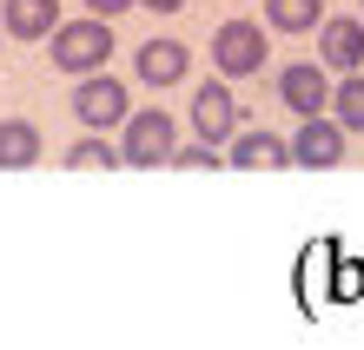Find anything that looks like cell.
I'll return each mask as SVG.
<instances>
[{
    "label": "cell",
    "mask_w": 364,
    "mask_h": 350,
    "mask_svg": "<svg viewBox=\"0 0 364 350\" xmlns=\"http://www.w3.org/2000/svg\"><path fill=\"white\" fill-rule=\"evenodd\" d=\"M126 113H133V106H126V86L106 73V67L87 73V86H73V119L93 126V133H106V126H126Z\"/></svg>",
    "instance_id": "obj_4"
},
{
    "label": "cell",
    "mask_w": 364,
    "mask_h": 350,
    "mask_svg": "<svg viewBox=\"0 0 364 350\" xmlns=\"http://www.w3.org/2000/svg\"><path fill=\"white\" fill-rule=\"evenodd\" d=\"M192 133L205 146L239 133V106H232V86H192Z\"/></svg>",
    "instance_id": "obj_6"
},
{
    "label": "cell",
    "mask_w": 364,
    "mask_h": 350,
    "mask_svg": "<svg viewBox=\"0 0 364 350\" xmlns=\"http://www.w3.org/2000/svg\"><path fill=\"white\" fill-rule=\"evenodd\" d=\"M278 93H285V106H291L298 119H311V113L331 106V80L318 73V67H285V73H278Z\"/></svg>",
    "instance_id": "obj_10"
},
{
    "label": "cell",
    "mask_w": 364,
    "mask_h": 350,
    "mask_svg": "<svg viewBox=\"0 0 364 350\" xmlns=\"http://www.w3.org/2000/svg\"><path fill=\"white\" fill-rule=\"evenodd\" d=\"M0 40H7V27H0Z\"/></svg>",
    "instance_id": "obj_19"
},
{
    "label": "cell",
    "mask_w": 364,
    "mask_h": 350,
    "mask_svg": "<svg viewBox=\"0 0 364 350\" xmlns=\"http://www.w3.org/2000/svg\"><path fill=\"white\" fill-rule=\"evenodd\" d=\"M331 113L345 133H364V80L358 73H345V86H331Z\"/></svg>",
    "instance_id": "obj_14"
},
{
    "label": "cell",
    "mask_w": 364,
    "mask_h": 350,
    "mask_svg": "<svg viewBox=\"0 0 364 350\" xmlns=\"http://www.w3.org/2000/svg\"><path fill=\"white\" fill-rule=\"evenodd\" d=\"M173 139H179V126H173V113H126V139H119V159L126 165H166L173 159Z\"/></svg>",
    "instance_id": "obj_3"
},
{
    "label": "cell",
    "mask_w": 364,
    "mask_h": 350,
    "mask_svg": "<svg viewBox=\"0 0 364 350\" xmlns=\"http://www.w3.org/2000/svg\"><path fill=\"white\" fill-rule=\"evenodd\" d=\"M106 60H113V33H106V20L87 13V20H60L53 27V67L60 73H100Z\"/></svg>",
    "instance_id": "obj_1"
},
{
    "label": "cell",
    "mask_w": 364,
    "mask_h": 350,
    "mask_svg": "<svg viewBox=\"0 0 364 350\" xmlns=\"http://www.w3.org/2000/svg\"><path fill=\"white\" fill-rule=\"evenodd\" d=\"M345 126L338 119H325V113H311L305 126L291 133V165H305V172H331L338 159H345Z\"/></svg>",
    "instance_id": "obj_5"
},
{
    "label": "cell",
    "mask_w": 364,
    "mask_h": 350,
    "mask_svg": "<svg viewBox=\"0 0 364 350\" xmlns=\"http://www.w3.org/2000/svg\"><path fill=\"white\" fill-rule=\"evenodd\" d=\"M186 67H192V53L179 47L173 33H153V40L133 53V73H139L146 86H179V80H186Z\"/></svg>",
    "instance_id": "obj_7"
},
{
    "label": "cell",
    "mask_w": 364,
    "mask_h": 350,
    "mask_svg": "<svg viewBox=\"0 0 364 350\" xmlns=\"http://www.w3.org/2000/svg\"><path fill=\"white\" fill-rule=\"evenodd\" d=\"M166 165H179V172H212V165H219V152H212V146H173V159H166Z\"/></svg>",
    "instance_id": "obj_16"
},
{
    "label": "cell",
    "mask_w": 364,
    "mask_h": 350,
    "mask_svg": "<svg viewBox=\"0 0 364 350\" xmlns=\"http://www.w3.org/2000/svg\"><path fill=\"white\" fill-rule=\"evenodd\" d=\"M265 27L272 33H311V27H325V0H265Z\"/></svg>",
    "instance_id": "obj_13"
},
{
    "label": "cell",
    "mask_w": 364,
    "mask_h": 350,
    "mask_svg": "<svg viewBox=\"0 0 364 350\" xmlns=\"http://www.w3.org/2000/svg\"><path fill=\"white\" fill-rule=\"evenodd\" d=\"M318 53L338 73H364V13L358 20H325L318 27Z\"/></svg>",
    "instance_id": "obj_8"
},
{
    "label": "cell",
    "mask_w": 364,
    "mask_h": 350,
    "mask_svg": "<svg viewBox=\"0 0 364 350\" xmlns=\"http://www.w3.org/2000/svg\"><path fill=\"white\" fill-rule=\"evenodd\" d=\"M232 165H239V172H285L291 165V146L272 139L265 126H252V133L232 139Z\"/></svg>",
    "instance_id": "obj_11"
},
{
    "label": "cell",
    "mask_w": 364,
    "mask_h": 350,
    "mask_svg": "<svg viewBox=\"0 0 364 350\" xmlns=\"http://www.w3.org/2000/svg\"><path fill=\"white\" fill-rule=\"evenodd\" d=\"M272 40L259 33V20H225L219 33H212V67H219V80H252L265 67Z\"/></svg>",
    "instance_id": "obj_2"
},
{
    "label": "cell",
    "mask_w": 364,
    "mask_h": 350,
    "mask_svg": "<svg viewBox=\"0 0 364 350\" xmlns=\"http://www.w3.org/2000/svg\"><path fill=\"white\" fill-rule=\"evenodd\" d=\"M67 165H73V172H113V165H119V152L106 146V139H80V146L67 152Z\"/></svg>",
    "instance_id": "obj_15"
},
{
    "label": "cell",
    "mask_w": 364,
    "mask_h": 350,
    "mask_svg": "<svg viewBox=\"0 0 364 350\" xmlns=\"http://www.w3.org/2000/svg\"><path fill=\"white\" fill-rule=\"evenodd\" d=\"M40 165V126L33 119H0V172Z\"/></svg>",
    "instance_id": "obj_12"
},
{
    "label": "cell",
    "mask_w": 364,
    "mask_h": 350,
    "mask_svg": "<svg viewBox=\"0 0 364 350\" xmlns=\"http://www.w3.org/2000/svg\"><path fill=\"white\" fill-rule=\"evenodd\" d=\"M0 27H7V40H53L60 0H7L0 7Z\"/></svg>",
    "instance_id": "obj_9"
},
{
    "label": "cell",
    "mask_w": 364,
    "mask_h": 350,
    "mask_svg": "<svg viewBox=\"0 0 364 350\" xmlns=\"http://www.w3.org/2000/svg\"><path fill=\"white\" fill-rule=\"evenodd\" d=\"M139 7H153V13H179L186 0H139Z\"/></svg>",
    "instance_id": "obj_18"
},
{
    "label": "cell",
    "mask_w": 364,
    "mask_h": 350,
    "mask_svg": "<svg viewBox=\"0 0 364 350\" xmlns=\"http://www.w3.org/2000/svg\"><path fill=\"white\" fill-rule=\"evenodd\" d=\"M126 7H139V0H87V13H100V20H119Z\"/></svg>",
    "instance_id": "obj_17"
}]
</instances>
